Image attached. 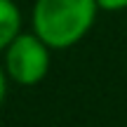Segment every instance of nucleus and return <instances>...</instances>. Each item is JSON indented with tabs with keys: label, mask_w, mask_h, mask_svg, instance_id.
Returning <instances> with one entry per match:
<instances>
[{
	"label": "nucleus",
	"mask_w": 127,
	"mask_h": 127,
	"mask_svg": "<svg viewBox=\"0 0 127 127\" xmlns=\"http://www.w3.org/2000/svg\"><path fill=\"white\" fill-rule=\"evenodd\" d=\"M96 7V0H38L33 9L35 35L54 50L71 47L90 31Z\"/></svg>",
	"instance_id": "f257e3e1"
},
{
	"label": "nucleus",
	"mask_w": 127,
	"mask_h": 127,
	"mask_svg": "<svg viewBox=\"0 0 127 127\" xmlns=\"http://www.w3.org/2000/svg\"><path fill=\"white\" fill-rule=\"evenodd\" d=\"M50 54L38 35H17L7 50V71L19 85H35L47 75Z\"/></svg>",
	"instance_id": "f03ea898"
},
{
	"label": "nucleus",
	"mask_w": 127,
	"mask_h": 127,
	"mask_svg": "<svg viewBox=\"0 0 127 127\" xmlns=\"http://www.w3.org/2000/svg\"><path fill=\"white\" fill-rule=\"evenodd\" d=\"M21 17L12 0H0V50L9 47V42L19 35Z\"/></svg>",
	"instance_id": "7ed1b4c3"
},
{
	"label": "nucleus",
	"mask_w": 127,
	"mask_h": 127,
	"mask_svg": "<svg viewBox=\"0 0 127 127\" xmlns=\"http://www.w3.org/2000/svg\"><path fill=\"white\" fill-rule=\"evenodd\" d=\"M96 5L104 9H123L127 7V0H96Z\"/></svg>",
	"instance_id": "20e7f679"
},
{
	"label": "nucleus",
	"mask_w": 127,
	"mask_h": 127,
	"mask_svg": "<svg viewBox=\"0 0 127 127\" xmlns=\"http://www.w3.org/2000/svg\"><path fill=\"white\" fill-rule=\"evenodd\" d=\"M5 75H2V68H0V104H2V99H5Z\"/></svg>",
	"instance_id": "39448f33"
}]
</instances>
